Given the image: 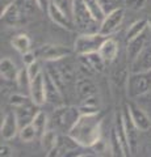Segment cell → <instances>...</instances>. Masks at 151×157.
Instances as JSON below:
<instances>
[{"instance_id":"d590c367","label":"cell","mask_w":151,"mask_h":157,"mask_svg":"<svg viewBox=\"0 0 151 157\" xmlns=\"http://www.w3.org/2000/svg\"><path fill=\"white\" fill-rule=\"evenodd\" d=\"M28 68V72H29V76H30V78H34L36 76H38L41 72V67L40 64H38V62H34V63H32V64H29L26 66Z\"/></svg>"},{"instance_id":"ac0fdd59","label":"cell","mask_w":151,"mask_h":157,"mask_svg":"<svg viewBox=\"0 0 151 157\" xmlns=\"http://www.w3.org/2000/svg\"><path fill=\"white\" fill-rule=\"evenodd\" d=\"M147 37L146 34H141V36L135 37L133 39H129L128 41V46H126V55H128V59L131 62L133 59L138 55V54L143 50V47L147 45Z\"/></svg>"},{"instance_id":"7a4b0ae2","label":"cell","mask_w":151,"mask_h":157,"mask_svg":"<svg viewBox=\"0 0 151 157\" xmlns=\"http://www.w3.org/2000/svg\"><path fill=\"white\" fill-rule=\"evenodd\" d=\"M79 107L61 105L55 107V110L50 118V123L54 127V130L61 131L63 134H69L70 130L76 123V121L79 119Z\"/></svg>"},{"instance_id":"277c9868","label":"cell","mask_w":151,"mask_h":157,"mask_svg":"<svg viewBox=\"0 0 151 157\" xmlns=\"http://www.w3.org/2000/svg\"><path fill=\"white\" fill-rule=\"evenodd\" d=\"M128 96L131 100L146 94L151 90V71L147 72H130L126 80Z\"/></svg>"},{"instance_id":"d4e9b609","label":"cell","mask_w":151,"mask_h":157,"mask_svg":"<svg viewBox=\"0 0 151 157\" xmlns=\"http://www.w3.org/2000/svg\"><path fill=\"white\" fill-rule=\"evenodd\" d=\"M85 58V60L88 62V64L93 68V71L96 73H100V72H103L105 70V67H106V63L104 60V58L100 55V52L99 51H96V52H91V54H84L83 55Z\"/></svg>"},{"instance_id":"d6a6232c","label":"cell","mask_w":151,"mask_h":157,"mask_svg":"<svg viewBox=\"0 0 151 157\" xmlns=\"http://www.w3.org/2000/svg\"><path fill=\"white\" fill-rule=\"evenodd\" d=\"M51 2L55 3L57 6L72 20V17H74V3H75V0H51ZM72 21H74V20H72Z\"/></svg>"},{"instance_id":"9a60e30c","label":"cell","mask_w":151,"mask_h":157,"mask_svg":"<svg viewBox=\"0 0 151 157\" xmlns=\"http://www.w3.org/2000/svg\"><path fill=\"white\" fill-rule=\"evenodd\" d=\"M75 92L80 101L87 100L97 93V86L88 76H84L81 78H77L75 81Z\"/></svg>"},{"instance_id":"30bf717a","label":"cell","mask_w":151,"mask_h":157,"mask_svg":"<svg viewBox=\"0 0 151 157\" xmlns=\"http://www.w3.org/2000/svg\"><path fill=\"white\" fill-rule=\"evenodd\" d=\"M122 118H124V124H125V131L126 136H128V143L130 147V153H135L138 149V143H139V130L138 127L134 124L133 119L130 117V113L128 109V105L124 106L122 110Z\"/></svg>"},{"instance_id":"8fae6325","label":"cell","mask_w":151,"mask_h":157,"mask_svg":"<svg viewBox=\"0 0 151 157\" xmlns=\"http://www.w3.org/2000/svg\"><path fill=\"white\" fill-rule=\"evenodd\" d=\"M29 97L32 98L36 106H42L46 104V85H45V73H40L34 78H32L29 88Z\"/></svg>"},{"instance_id":"9c48e42d","label":"cell","mask_w":151,"mask_h":157,"mask_svg":"<svg viewBox=\"0 0 151 157\" xmlns=\"http://www.w3.org/2000/svg\"><path fill=\"white\" fill-rule=\"evenodd\" d=\"M28 17L29 16L22 11L16 0H13L4 11H2V21L6 24V25H9V26L22 25V24L26 21Z\"/></svg>"},{"instance_id":"7402d4cb","label":"cell","mask_w":151,"mask_h":157,"mask_svg":"<svg viewBox=\"0 0 151 157\" xmlns=\"http://www.w3.org/2000/svg\"><path fill=\"white\" fill-rule=\"evenodd\" d=\"M80 102L81 104L79 106V110L81 115H92V114H99L100 113V101L96 94Z\"/></svg>"},{"instance_id":"4fadbf2b","label":"cell","mask_w":151,"mask_h":157,"mask_svg":"<svg viewBox=\"0 0 151 157\" xmlns=\"http://www.w3.org/2000/svg\"><path fill=\"white\" fill-rule=\"evenodd\" d=\"M151 71V43H147L133 60L130 62V72Z\"/></svg>"},{"instance_id":"74e56055","label":"cell","mask_w":151,"mask_h":157,"mask_svg":"<svg viewBox=\"0 0 151 157\" xmlns=\"http://www.w3.org/2000/svg\"><path fill=\"white\" fill-rule=\"evenodd\" d=\"M12 155H13L12 147H9L7 144H2V147H0V156L2 157H11Z\"/></svg>"},{"instance_id":"3957f363","label":"cell","mask_w":151,"mask_h":157,"mask_svg":"<svg viewBox=\"0 0 151 157\" xmlns=\"http://www.w3.org/2000/svg\"><path fill=\"white\" fill-rule=\"evenodd\" d=\"M74 25L81 33H97L100 30V22L92 17L84 0H75L74 3Z\"/></svg>"},{"instance_id":"44dd1931","label":"cell","mask_w":151,"mask_h":157,"mask_svg":"<svg viewBox=\"0 0 151 157\" xmlns=\"http://www.w3.org/2000/svg\"><path fill=\"white\" fill-rule=\"evenodd\" d=\"M59 136L61 135H58L57 130L50 128V130H46L45 134L40 137L41 139V145H42L43 151L46 152V155L49 153V152H51L57 147L58 141H59Z\"/></svg>"},{"instance_id":"f546056e","label":"cell","mask_w":151,"mask_h":157,"mask_svg":"<svg viewBox=\"0 0 151 157\" xmlns=\"http://www.w3.org/2000/svg\"><path fill=\"white\" fill-rule=\"evenodd\" d=\"M18 136H20V139L24 143H30L36 137H38V134L34 128V126L32 123H29V124H25L21 127L20 131H18Z\"/></svg>"},{"instance_id":"d6986e66","label":"cell","mask_w":151,"mask_h":157,"mask_svg":"<svg viewBox=\"0 0 151 157\" xmlns=\"http://www.w3.org/2000/svg\"><path fill=\"white\" fill-rule=\"evenodd\" d=\"M18 71L20 70H17L16 64L9 58H3L0 60V75L4 81H16Z\"/></svg>"},{"instance_id":"e0dca14e","label":"cell","mask_w":151,"mask_h":157,"mask_svg":"<svg viewBox=\"0 0 151 157\" xmlns=\"http://www.w3.org/2000/svg\"><path fill=\"white\" fill-rule=\"evenodd\" d=\"M118 50H120V46H118V42L116 41L114 38H109L106 37L105 41L103 42V45L100 47V55L104 58V60L108 63H112L118 55Z\"/></svg>"},{"instance_id":"603a6c76","label":"cell","mask_w":151,"mask_h":157,"mask_svg":"<svg viewBox=\"0 0 151 157\" xmlns=\"http://www.w3.org/2000/svg\"><path fill=\"white\" fill-rule=\"evenodd\" d=\"M34 104L32 105H28V106H22V107H17L16 109V115H17V119H18V123H20V128L22 126L32 123L33 118L36 115V111H34Z\"/></svg>"},{"instance_id":"2e32d148","label":"cell","mask_w":151,"mask_h":157,"mask_svg":"<svg viewBox=\"0 0 151 157\" xmlns=\"http://www.w3.org/2000/svg\"><path fill=\"white\" fill-rule=\"evenodd\" d=\"M45 85H46V101L49 104L55 106L63 105V92L58 88V85L51 80L47 73H45Z\"/></svg>"},{"instance_id":"4316f807","label":"cell","mask_w":151,"mask_h":157,"mask_svg":"<svg viewBox=\"0 0 151 157\" xmlns=\"http://www.w3.org/2000/svg\"><path fill=\"white\" fill-rule=\"evenodd\" d=\"M49 118L46 115V113H43V111H37L36 113V115L34 118H33V121H32V124L34 126V128L37 131V134H38V137H41L43 134H45V131L47 130V124H49Z\"/></svg>"},{"instance_id":"f1b7e54d","label":"cell","mask_w":151,"mask_h":157,"mask_svg":"<svg viewBox=\"0 0 151 157\" xmlns=\"http://www.w3.org/2000/svg\"><path fill=\"white\" fill-rule=\"evenodd\" d=\"M87 8H88V11L91 12L92 17H93L96 21L101 22L104 20V17L106 16L103 7H101V3L100 0H84Z\"/></svg>"},{"instance_id":"cb8c5ba5","label":"cell","mask_w":151,"mask_h":157,"mask_svg":"<svg viewBox=\"0 0 151 157\" xmlns=\"http://www.w3.org/2000/svg\"><path fill=\"white\" fill-rule=\"evenodd\" d=\"M11 45L16 51H18L22 55L24 52L30 51L32 48V39L28 34H17L11 41Z\"/></svg>"},{"instance_id":"8d00e7d4","label":"cell","mask_w":151,"mask_h":157,"mask_svg":"<svg viewBox=\"0 0 151 157\" xmlns=\"http://www.w3.org/2000/svg\"><path fill=\"white\" fill-rule=\"evenodd\" d=\"M22 62L25 66H29L32 63L37 62V54L36 52H32V51H26L22 54Z\"/></svg>"},{"instance_id":"6da1fadb","label":"cell","mask_w":151,"mask_h":157,"mask_svg":"<svg viewBox=\"0 0 151 157\" xmlns=\"http://www.w3.org/2000/svg\"><path fill=\"white\" fill-rule=\"evenodd\" d=\"M103 134V118L100 113L92 115H81L76 121L69 135L74 139L79 147L92 148L101 139Z\"/></svg>"},{"instance_id":"4dcf8cb0","label":"cell","mask_w":151,"mask_h":157,"mask_svg":"<svg viewBox=\"0 0 151 157\" xmlns=\"http://www.w3.org/2000/svg\"><path fill=\"white\" fill-rule=\"evenodd\" d=\"M30 82H32V78H30V76H29L28 68H22V70L18 71V75L16 77V84H17V86L20 88L21 90L25 89V90L29 92Z\"/></svg>"},{"instance_id":"f35d334b","label":"cell","mask_w":151,"mask_h":157,"mask_svg":"<svg viewBox=\"0 0 151 157\" xmlns=\"http://www.w3.org/2000/svg\"><path fill=\"white\" fill-rule=\"evenodd\" d=\"M50 2L51 0H36L38 8H40L41 11H46V12L49 9V6H50Z\"/></svg>"},{"instance_id":"484cf974","label":"cell","mask_w":151,"mask_h":157,"mask_svg":"<svg viewBox=\"0 0 151 157\" xmlns=\"http://www.w3.org/2000/svg\"><path fill=\"white\" fill-rule=\"evenodd\" d=\"M67 58H69V56H67ZM67 58L62 59V60H58L55 63L58 64V67H59L62 75L65 76V78H66V81L67 82H72V81H76V78H75L76 70H75V66L72 64L71 62L67 60Z\"/></svg>"},{"instance_id":"5b68a950","label":"cell","mask_w":151,"mask_h":157,"mask_svg":"<svg viewBox=\"0 0 151 157\" xmlns=\"http://www.w3.org/2000/svg\"><path fill=\"white\" fill-rule=\"evenodd\" d=\"M105 36L101 33H81L76 37L74 43V50L77 55L96 52L100 50L103 42L105 41Z\"/></svg>"},{"instance_id":"ffe728a7","label":"cell","mask_w":151,"mask_h":157,"mask_svg":"<svg viewBox=\"0 0 151 157\" xmlns=\"http://www.w3.org/2000/svg\"><path fill=\"white\" fill-rule=\"evenodd\" d=\"M113 130H114V132H116L117 137H118L120 143L122 144V147H124L126 156H128V155H131V153H130V147H129V143H128V136H126V131H125V124H124L122 113H120V114H117V115H116Z\"/></svg>"},{"instance_id":"5bb4252c","label":"cell","mask_w":151,"mask_h":157,"mask_svg":"<svg viewBox=\"0 0 151 157\" xmlns=\"http://www.w3.org/2000/svg\"><path fill=\"white\" fill-rule=\"evenodd\" d=\"M47 14H49V17L51 18V21L57 24L58 26L67 29V30H74L75 29L74 21H72L55 3L50 2V6H49V9H47Z\"/></svg>"},{"instance_id":"83f0119b","label":"cell","mask_w":151,"mask_h":157,"mask_svg":"<svg viewBox=\"0 0 151 157\" xmlns=\"http://www.w3.org/2000/svg\"><path fill=\"white\" fill-rule=\"evenodd\" d=\"M146 29H147V18H141V20L134 21L129 26L128 33H126V38H128V41L129 39H133L135 37L141 36V34H143Z\"/></svg>"},{"instance_id":"ab89813d","label":"cell","mask_w":151,"mask_h":157,"mask_svg":"<svg viewBox=\"0 0 151 157\" xmlns=\"http://www.w3.org/2000/svg\"><path fill=\"white\" fill-rule=\"evenodd\" d=\"M147 29H150V32H151V17L147 18Z\"/></svg>"},{"instance_id":"ba28073f","label":"cell","mask_w":151,"mask_h":157,"mask_svg":"<svg viewBox=\"0 0 151 157\" xmlns=\"http://www.w3.org/2000/svg\"><path fill=\"white\" fill-rule=\"evenodd\" d=\"M128 105V109L130 113V117L133 119L134 124L138 127V130L141 132H146L151 128V117L147 111H146L138 102L130 101Z\"/></svg>"},{"instance_id":"e575fe53","label":"cell","mask_w":151,"mask_h":157,"mask_svg":"<svg viewBox=\"0 0 151 157\" xmlns=\"http://www.w3.org/2000/svg\"><path fill=\"white\" fill-rule=\"evenodd\" d=\"M100 3H101V7H103L105 14H108L112 11H114L116 8H118V6H117V3L114 0H100Z\"/></svg>"},{"instance_id":"8992f818","label":"cell","mask_w":151,"mask_h":157,"mask_svg":"<svg viewBox=\"0 0 151 157\" xmlns=\"http://www.w3.org/2000/svg\"><path fill=\"white\" fill-rule=\"evenodd\" d=\"M125 17V9L124 8H116L114 11H112L110 13H108L104 17V20L100 22V30L99 33H101L105 37L112 36L114 32L118 30L120 25L122 24Z\"/></svg>"},{"instance_id":"1f68e13d","label":"cell","mask_w":151,"mask_h":157,"mask_svg":"<svg viewBox=\"0 0 151 157\" xmlns=\"http://www.w3.org/2000/svg\"><path fill=\"white\" fill-rule=\"evenodd\" d=\"M33 101L30 97H26L24 94H13L9 98V105L13 106L14 109L17 107H22V106H28V105H32Z\"/></svg>"},{"instance_id":"836d02e7","label":"cell","mask_w":151,"mask_h":157,"mask_svg":"<svg viewBox=\"0 0 151 157\" xmlns=\"http://www.w3.org/2000/svg\"><path fill=\"white\" fill-rule=\"evenodd\" d=\"M146 2L147 0H125V6L130 9H133V11H139V9L145 8Z\"/></svg>"},{"instance_id":"7c38bea8","label":"cell","mask_w":151,"mask_h":157,"mask_svg":"<svg viewBox=\"0 0 151 157\" xmlns=\"http://www.w3.org/2000/svg\"><path fill=\"white\" fill-rule=\"evenodd\" d=\"M0 131H2V137L4 140H11L18 134L20 123H18L17 115L14 111H8L4 115L2 126H0Z\"/></svg>"},{"instance_id":"52a82bcc","label":"cell","mask_w":151,"mask_h":157,"mask_svg":"<svg viewBox=\"0 0 151 157\" xmlns=\"http://www.w3.org/2000/svg\"><path fill=\"white\" fill-rule=\"evenodd\" d=\"M36 54L38 58H41L42 60L49 63V62H58L70 56L71 50L61 45H43L36 51Z\"/></svg>"}]
</instances>
